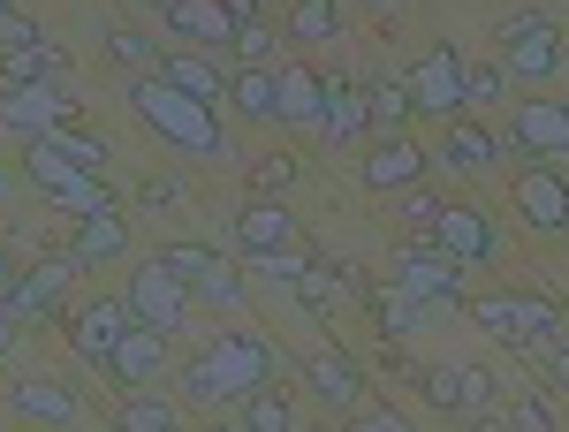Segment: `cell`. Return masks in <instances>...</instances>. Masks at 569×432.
Listing matches in <instances>:
<instances>
[{"label":"cell","instance_id":"cell-56","mask_svg":"<svg viewBox=\"0 0 569 432\" xmlns=\"http://www.w3.org/2000/svg\"><path fill=\"white\" fill-rule=\"evenodd\" d=\"M562 84H569V77H562ZM562 107H569V91H562Z\"/></svg>","mask_w":569,"mask_h":432},{"label":"cell","instance_id":"cell-33","mask_svg":"<svg viewBox=\"0 0 569 432\" xmlns=\"http://www.w3.org/2000/svg\"><path fill=\"white\" fill-rule=\"evenodd\" d=\"M418 394L433 410H448V418H471L463 410V364H418Z\"/></svg>","mask_w":569,"mask_h":432},{"label":"cell","instance_id":"cell-2","mask_svg":"<svg viewBox=\"0 0 569 432\" xmlns=\"http://www.w3.org/2000/svg\"><path fill=\"white\" fill-rule=\"evenodd\" d=\"M122 99H130V114H137L152 137H160L168 152H198V160H213V152H220L213 107H198V99L168 91L160 77H130V84H122Z\"/></svg>","mask_w":569,"mask_h":432},{"label":"cell","instance_id":"cell-46","mask_svg":"<svg viewBox=\"0 0 569 432\" xmlns=\"http://www.w3.org/2000/svg\"><path fill=\"white\" fill-rule=\"evenodd\" d=\"M144 198H152V205H176L182 182H176V174H152V182H144Z\"/></svg>","mask_w":569,"mask_h":432},{"label":"cell","instance_id":"cell-36","mask_svg":"<svg viewBox=\"0 0 569 432\" xmlns=\"http://www.w3.org/2000/svg\"><path fill=\"white\" fill-rule=\"evenodd\" d=\"M190 297H198V303H213V311H243V303H251V281H243L236 265H213V273H206V281H198Z\"/></svg>","mask_w":569,"mask_h":432},{"label":"cell","instance_id":"cell-10","mask_svg":"<svg viewBox=\"0 0 569 432\" xmlns=\"http://www.w3.org/2000/svg\"><path fill=\"white\" fill-rule=\"evenodd\" d=\"M23 168H31V190H39L53 213H91V205H107L99 174L69 168V160H61V152H46V144H23Z\"/></svg>","mask_w":569,"mask_h":432},{"label":"cell","instance_id":"cell-39","mask_svg":"<svg viewBox=\"0 0 569 432\" xmlns=\"http://www.w3.org/2000/svg\"><path fill=\"white\" fill-rule=\"evenodd\" d=\"M107 53H114L122 69H137V77H152V69H160V46L144 39V31H107Z\"/></svg>","mask_w":569,"mask_h":432},{"label":"cell","instance_id":"cell-20","mask_svg":"<svg viewBox=\"0 0 569 432\" xmlns=\"http://www.w3.org/2000/svg\"><path fill=\"white\" fill-rule=\"evenodd\" d=\"M236 243H243V259H266V251H297V220L281 198H251L243 213H236Z\"/></svg>","mask_w":569,"mask_h":432},{"label":"cell","instance_id":"cell-43","mask_svg":"<svg viewBox=\"0 0 569 432\" xmlns=\"http://www.w3.org/2000/svg\"><path fill=\"white\" fill-rule=\"evenodd\" d=\"M402 220H410V235H426V228L440 220V198L433 190H402Z\"/></svg>","mask_w":569,"mask_h":432},{"label":"cell","instance_id":"cell-3","mask_svg":"<svg viewBox=\"0 0 569 432\" xmlns=\"http://www.w3.org/2000/svg\"><path fill=\"white\" fill-rule=\"evenodd\" d=\"M471 319H479V334L525 349V356H547L555 342H569V311H562V303H547V297H531V289L471 297Z\"/></svg>","mask_w":569,"mask_h":432},{"label":"cell","instance_id":"cell-21","mask_svg":"<svg viewBox=\"0 0 569 432\" xmlns=\"http://www.w3.org/2000/svg\"><path fill=\"white\" fill-rule=\"evenodd\" d=\"M305 388H311V402H327V410H342V418H350V402H365V380H357V364L342 349H311Z\"/></svg>","mask_w":569,"mask_h":432},{"label":"cell","instance_id":"cell-35","mask_svg":"<svg viewBox=\"0 0 569 432\" xmlns=\"http://www.w3.org/2000/svg\"><path fill=\"white\" fill-rule=\"evenodd\" d=\"M46 152H61L69 168H84V174H107V144H99V137H84L77 122H69V130H53V137H46Z\"/></svg>","mask_w":569,"mask_h":432},{"label":"cell","instance_id":"cell-13","mask_svg":"<svg viewBox=\"0 0 569 432\" xmlns=\"http://www.w3.org/2000/svg\"><path fill=\"white\" fill-rule=\"evenodd\" d=\"M130 334V303L122 297H91L69 311V349L84 356L91 372H107V356H114V342Z\"/></svg>","mask_w":569,"mask_h":432},{"label":"cell","instance_id":"cell-37","mask_svg":"<svg viewBox=\"0 0 569 432\" xmlns=\"http://www.w3.org/2000/svg\"><path fill=\"white\" fill-rule=\"evenodd\" d=\"M509 432H562V418H555V394H517L509 402Z\"/></svg>","mask_w":569,"mask_h":432},{"label":"cell","instance_id":"cell-26","mask_svg":"<svg viewBox=\"0 0 569 432\" xmlns=\"http://www.w3.org/2000/svg\"><path fill=\"white\" fill-rule=\"evenodd\" d=\"M372 130V99L357 84H327V114H319V137L327 144H350V137Z\"/></svg>","mask_w":569,"mask_h":432},{"label":"cell","instance_id":"cell-16","mask_svg":"<svg viewBox=\"0 0 569 432\" xmlns=\"http://www.w3.org/2000/svg\"><path fill=\"white\" fill-rule=\"evenodd\" d=\"M357 174H365V190L402 198V190H418V182H426V152H418L410 137H380V144H372V160H357Z\"/></svg>","mask_w":569,"mask_h":432},{"label":"cell","instance_id":"cell-54","mask_svg":"<svg viewBox=\"0 0 569 432\" xmlns=\"http://www.w3.org/2000/svg\"><path fill=\"white\" fill-rule=\"evenodd\" d=\"M213 432H243V425H213Z\"/></svg>","mask_w":569,"mask_h":432},{"label":"cell","instance_id":"cell-24","mask_svg":"<svg viewBox=\"0 0 569 432\" xmlns=\"http://www.w3.org/2000/svg\"><path fill=\"white\" fill-rule=\"evenodd\" d=\"M228 107L243 122H281V69H236L228 77Z\"/></svg>","mask_w":569,"mask_h":432},{"label":"cell","instance_id":"cell-49","mask_svg":"<svg viewBox=\"0 0 569 432\" xmlns=\"http://www.w3.org/2000/svg\"><path fill=\"white\" fill-rule=\"evenodd\" d=\"M8 289H16V259H8V243H0V303H8Z\"/></svg>","mask_w":569,"mask_h":432},{"label":"cell","instance_id":"cell-11","mask_svg":"<svg viewBox=\"0 0 569 432\" xmlns=\"http://www.w3.org/2000/svg\"><path fill=\"white\" fill-rule=\"evenodd\" d=\"M69 281H77V259H39L31 273H16V289H8V303H0V319H31V326L61 319V311H69Z\"/></svg>","mask_w":569,"mask_h":432},{"label":"cell","instance_id":"cell-12","mask_svg":"<svg viewBox=\"0 0 569 432\" xmlns=\"http://www.w3.org/2000/svg\"><path fill=\"white\" fill-rule=\"evenodd\" d=\"M509 205H517V220H525L531 235H562L569 228V174L539 160V168H525L509 182Z\"/></svg>","mask_w":569,"mask_h":432},{"label":"cell","instance_id":"cell-15","mask_svg":"<svg viewBox=\"0 0 569 432\" xmlns=\"http://www.w3.org/2000/svg\"><path fill=\"white\" fill-rule=\"evenodd\" d=\"M168 372V334H152V326H130L122 342H114V356H107V372L99 380H114L122 394H137V388H152Z\"/></svg>","mask_w":569,"mask_h":432},{"label":"cell","instance_id":"cell-7","mask_svg":"<svg viewBox=\"0 0 569 432\" xmlns=\"http://www.w3.org/2000/svg\"><path fill=\"white\" fill-rule=\"evenodd\" d=\"M122 303H130V326H152V334H168V342H176L198 297H190V289H182V281H176L160 259H144L130 281H122Z\"/></svg>","mask_w":569,"mask_h":432},{"label":"cell","instance_id":"cell-40","mask_svg":"<svg viewBox=\"0 0 569 432\" xmlns=\"http://www.w3.org/2000/svg\"><path fill=\"white\" fill-rule=\"evenodd\" d=\"M289 182H297V160H289V152H266L259 168H251V190H259V198H281Z\"/></svg>","mask_w":569,"mask_h":432},{"label":"cell","instance_id":"cell-17","mask_svg":"<svg viewBox=\"0 0 569 432\" xmlns=\"http://www.w3.org/2000/svg\"><path fill=\"white\" fill-rule=\"evenodd\" d=\"M8 410H16V425H46V432L77 425V394H69V380H16V388H8Z\"/></svg>","mask_w":569,"mask_h":432},{"label":"cell","instance_id":"cell-44","mask_svg":"<svg viewBox=\"0 0 569 432\" xmlns=\"http://www.w3.org/2000/svg\"><path fill=\"white\" fill-rule=\"evenodd\" d=\"M342 432H410V418H402V410H357Z\"/></svg>","mask_w":569,"mask_h":432},{"label":"cell","instance_id":"cell-41","mask_svg":"<svg viewBox=\"0 0 569 432\" xmlns=\"http://www.w3.org/2000/svg\"><path fill=\"white\" fill-rule=\"evenodd\" d=\"M273 53H281V39H273L266 23H251V31H236V61H243V69H273Z\"/></svg>","mask_w":569,"mask_h":432},{"label":"cell","instance_id":"cell-9","mask_svg":"<svg viewBox=\"0 0 569 432\" xmlns=\"http://www.w3.org/2000/svg\"><path fill=\"white\" fill-rule=\"evenodd\" d=\"M426 235H433L440 259H456L463 273L501 259V228H493V213H479V205H440V220L426 228Z\"/></svg>","mask_w":569,"mask_h":432},{"label":"cell","instance_id":"cell-53","mask_svg":"<svg viewBox=\"0 0 569 432\" xmlns=\"http://www.w3.org/2000/svg\"><path fill=\"white\" fill-rule=\"evenodd\" d=\"M0 356H8V326H0Z\"/></svg>","mask_w":569,"mask_h":432},{"label":"cell","instance_id":"cell-29","mask_svg":"<svg viewBox=\"0 0 569 432\" xmlns=\"http://www.w3.org/2000/svg\"><path fill=\"white\" fill-rule=\"evenodd\" d=\"M46 77H61V46H8L0 53V91H23V84H46Z\"/></svg>","mask_w":569,"mask_h":432},{"label":"cell","instance_id":"cell-25","mask_svg":"<svg viewBox=\"0 0 569 432\" xmlns=\"http://www.w3.org/2000/svg\"><path fill=\"white\" fill-rule=\"evenodd\" d=\"M319 114H327V77L305 69V61H289V69H281V122L319 130Z\"/></svg>","mask_w":569,"mask_h":432},{"label":"cell","instance_id":"cell-42","mask_svg":"<svg viewBox=\"0 0 569 432\" xmlns=\"http://www.w3.org/2000/svg\"><path fill=\"white\" fill-rule=\"evenodd\" d=\"M493 394H501V380L486 372V364H463V410L479 418V410H493Z\"/></svg>","mask_w":569,"mask_h":432},{"label":"cell","instance_id":"cell-57","mask_svg":"<svg viewBox=\"0 0 569 432\" xmlns=\"http://www.w3.org/2000/svg\"><path fill=\"white\" fill-rule=\"evenodd\" d=\"M562 8H569V0H562Z\"/></svg>","mask_w":569,"mask_h":432},{"label":"cell","instance_id":"cell-23","mask_svg":"<svg viewBox=\"0 0 569 432\" xmlns=\"http://www.w3.org/2000/svg\"><path fill=\"white\" fill-rule=\"evenodd\" d=\"M168 39H190L198 53H220V46H236V23L220 16V0H182L168 16Z\"/></svg>","mask_w":569,"mask_h":432},{"label":"cell","instance_id":"cell-14","mask_svg":"<svg viewBox=\"0 0 569 432\" xmlns=\"http://www.w3.org/2000/svg\"><path fill=\"white\" fill-rule=\"evenodd\" d=\"M509 152H531V160L562 168V160H569V107H562V99H517Z\"/></svg>","mask_w":569,"mask_h":432},{"label":"cell","instance_id":"cell-4","mask_svg":"<svg viewBox=\"0 0 569 432\" xmlns=\"http://www.w3.org/2000/svg\"><path fill=\"white\" fill-rule=\"evenodd\" d=\"M493 39H501V69H509L517 84L539 91V84H562V77H569V61H562V23H555L547 8H509Z\"/></svg>","mask_w":569,"mask_h":432},{"label":"cell","instance_id":"cell-8","mask_svg":"<svg viewBox=\"0 0 569 432\" xmlns=\"http://www.w3.org/2000/svg\"><path fill=\"white\" fill-rule=\"evenodd\" d=\"M402 84H410V107H418V114H433V122H463V46L440 39L433 53L410 61Z\"/></svg>","mask_w":569,"mask_h":432},{"label":"cell","instance_id":"cell-18","mask_svg":"<svg viewBox=\"0 0 569 432\" xmlns=\"http://www.w3.org/2000/svg\"><path fill=\"white\" fill-rule=\"evenodd\" d=\"M77 265H114L130 259V220H122V205L107 198V205H91V213H77V251H69Z\"/></svg>","mask_w":569,"mask_h":432},{"label":"cell","instance_id":"cell-52","mask_svg":"<svg viewBox=\"0 0 569 432\" xmlns=\"http://www.w3.org/2000/svg\"><path fill=\"white\" fill-rule=\"evenodd\" d=\"M0 16H16V0H0Z\"/></svg>","mask_w":569,"mask_h":432},{"label":"cell","instance_id":"cell-48","mask_svg":"<svg viewBox=\"0 0 569 432\" xmlns=\"http://www.w3.org/2000/svg\"><path fill=\"white\" fill-rule=\"evenodd\" d=\"M471 432H509V410H479V418H471Z\"/></svg>","mask_w":569,"mask_h":432},{"label":"cell","instance_id":"cell-28","mask_svg":"<svg viewBox=\"0 0 569 432\" xmlns=\"http://www.w3.org/2000/svg\"><path fill=\"white\" fill-rule=\"evenodd\" d=\"M114 432H182V402L137 388L130 402H114Z\"/></svg>","mask_w":569,"mask_h":432},{"label":"cell","instance_id":"cell-1","mask_svg":"<svg viewBox=\"0 0 569 432\" xmlns=\"http://www.w3.org/2000/svg\"><path fill=\"white\" fill-rule=\"evenodd\" d=\"M259 388H273V342H266L259 326H220L176 380L182 402H206V410L213 402H243V394H259Z\"/></svg>","mask_w":569,"mask_h":432},{"label":"cell","instance_id":"cell-32","mask_svg":"<svg viewBox=\"0 0 569 432\" xmlns=\"http://www.w3.org/2000/svg\"><path fill=\"white\" fill-rule=\"evenodd\" d=\"M501 99H509V69H501V61H471V53H463V107L479 114V107H501Z\"/></svg>","mask_w":569,"mask_h":432},{"label":"cell","instance_id":"cell-27","mask_svg":"<svg viewBox=\"0 0 569 432\" xmlns=\"http://www.w3.org/2000/svg\"><path fill=\"white\" fill-rule=\"evenodd\" d=\"M342 31H350V8H342V0H289V39L335 46Z\"/></svg>","mask_w":569,"mask_h":432},{"label":"cell","instance_id":"cell-31","mask_svg":"<svg viewBox=\"0 0 569 432\" xmlns=\"http://www.w3.org/2000/svg\"><path fill=\"white\" fill-rule=\"evenodd\" d=\"M243 432H297V402H289L281 388L243 394Z\"/></svg>","mask_w":569,"mask_h":432},{"label":"cell","instance_id":"cell-45","mask_svg":"<svg viewBox=\"0 0 569 432\" xmlns=\"http://www.w3.org/2000/svg\"><path fill=\"white\" fill-rule=\"evenodd\" d=\"M259 8H266V0H220V16H228L236 31H251V23H259Z\"/></svg>","mask_w":569,"mask_h":432},{"label":"cell","instance_id":"cell-5","mask_svg":"<svg viewBox=\"0 0 569 432\" xmlns=\"http://www.w3.org/2000/svg\"><path fill=\"white\" fill-rule=\"evenodd\" d=\"M395 289L433 303V311H463V303H471L463 297V265L440 259L433 235H402V243H395Z\"/></svg>","mask_w":569,"mask_h":432},{"label":"cell","instance_id":"cell-51","mask_svg":"<svg viewBox=\"0 0 569 432\" xmlns=\"http://www.w3.org/2000/svg\"><path fill=\"white\" fill-rule=\"evenodd\" d=\"M342 8H402V0H342Z\"/></svg>","mask_w":569,"mask_h":432},{"label":"cell","instance_id":"cell-22","mask_svg":"<svg viewBox=\"0 0 569 432\" xmlns=\"http://www.w3.org/2000/svg\"><path fill=\"white\" fill-rule=\"evenodd\" d=\"M501 160H509V137L479 130V122H448V144H440V168H456V174H493Z\"/></svg>","mask_w":569,"mask_h":432},{"label":"cell","instance_id":"cell-38","mask_svg":"<svg viewBox=\"0 0 569 432\" xmlns=\"http://www.w3.org/2000/svg\"><path fill=\"white\" fill-rule=\"evenodd\" d=\"M160 265H168V273H176L182 289H198V281H206V273H213V251H206V243H168V251H160Z\"/></svg>","mask_w":569,"mask_h":432},{"label":"cell","instance_id":"cell-55","mask_svg":"<svg viewBox=\"0 0 569 432\" xmlns=\"http://www.w3.org/2000/svg\"><path fill=\"white\" fill-rule=\"evenodd\" d=\"M0 190H8V168H0Z\"/></svg>","mask_w":569,"mask_h":432},{"label":"cell","instance_id":"cell-6","mask_svg":"<svg viewBox=\"0 0 569 432\" xmlns=\"http://www.w3.org/2000/svg\"><path fill=\"white\" fill-rule=\"evenodd\" d=\"M77 91L61 84V77H46V84H23V91H0V130L16 137V144H46L53 130H69L77 122Z\"/></svg>","mask_w":569,"mask_h":432},{"label":"cell","instance_id":"cell-19","mask_svg":"<svg viewBox=\"0 0 569 432\" xmlns=\"http://www.w3.org/2000/svg\"><path fill=\"white\" fill-rule=\"evenodd\" d=\"M168 91L182 99H198V107H220L228 99V77L213 69V53H198V46H176V53H160V69H152Z\"/></svg>","mask_w":569,"mask_h":432},{"label":"cell","instance_id":"cell-30","mask_svg":"<svg viewBox=\"0 0 569 432\" xmlns=\"http://www.w3.org/2000/svg\"><path fill=\"white\" fill-rule=\"evenodd\" d=\"M365 99H372V130H380V137H402V122L418 114L402 77H380V84H365Z\"/></svg>","mask_w":569,"mask_h":432},{"label":"cell","instance_id":"cell-50","mask_svg":"<svg viewBox=\"0 0 569 432\" xmlns=\"http://www.w3.org/2000/svg\"><path fill=\"white\" fill-rule=\"evenodd\" d=\"M137 8H152V16H176L182 0H137Z\"/></svg>","mask_w":569,"mask_h":432},{"label":"cell","instance_id":"cell-34","mask_svg":"<svg viewBox=\"0 0 569 432\" xmlns=\"http://www.w3.org/2000/svg\"><path fill=\"white\" fill-rule=\"evenodd\" d=\"M426 311H433V303L402 297V289H388V297H372V319H380V334H388V342H402V334H418V326H426Z\"/></svg>","mask_w":569,"mask_h":432},{"label":"cell","instance_id":"cell-47","mask_svg":"<svg viewBox=\"0 0 569 432\" xmlns=\"http://www.w3.org/2000/svg\"><path fill=\"white\" fill-rule=\"evenodd\" d=\"M547 372H555V388H569V342L547 349Z\"/></svg>","mask_w":569,"mask_h":432}]
</instances>
